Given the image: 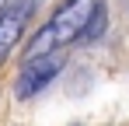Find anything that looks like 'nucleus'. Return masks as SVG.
<instances>
[{
    "mask_svg": "<svg viewBox=\"0 0 129 126\" xmlns=\"http://www.w3.org/2000/svg\"><path fill=\"white\" fill-rule=\"evenodd\" d=\"M28 14H31V4H24V0H18V4H11V7L0 11V60H7V53L24 35Z\"/></svg>",
    "mask_w": 129,
    "mask_h": 126,
    "instance_id": "7ed1b4c3",
    "label": "nucleus"
},
{
    "mask_svg": "<svg viewBox=\"0 0 129 126\" xmlns=\"http://www.w3.org/2000/svg\"><path fill=\"white\" fill-rule=\"evenodd\" d=\"M63 70V56L59 53H42V56H31V60H24L21 74H18V98H31V95H39L45 84H52V77Z\"/></svg>",
    "mask_w": 129,
    "mask_h": 126,
    "instance_id": "f03ea898",
    "label": "nucleus"
},
{
    "mask_svg": "<svg viewBox=\"0 0 129 126\" xmlns=\"http://www.w3.org/2000/svg\"><path fill=\"white\" fill-rule=\"evenodd\" d=\"M98 11H101L98 0H66V4H59L56 14L45 21V28H39V35L31 39L28 53L42 56V53H56L59 46H70L77 39H87V28L98 18Z\"/></svg>",
    "mask_w": 129,
    "mask_h": 126,
    "instance_id": "f257e3e1",
    "label": "nucleus"
}]
</instances>
